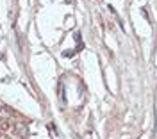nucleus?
Returning <instances> with one entry per match:
<instances>
[{"label": "nucleus", "instance_id": "1", "mask_svg": "<svg viewBox=\"0 0 157 139\" xmlns=\"http://www.w3.org/2000/svg\"><path fill=\"white\" fill-rule=\"evenodd\" d=\"M0 111H2V109H0Z\"/></svg>", "mask_w": 157, "mask_h": 139}]
</instances>
